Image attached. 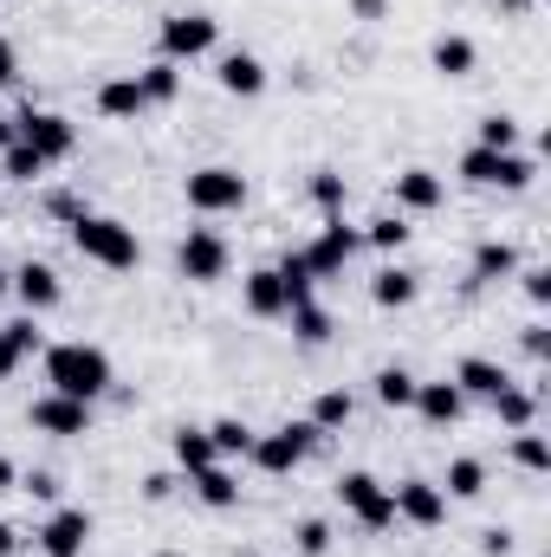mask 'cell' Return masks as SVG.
<instances>
[{
	"label": "cell",
	"instance_id": "6da1fadb",
	"mask_svg": "<svg viewBox=\"0 0 551 557\" xmlns=\"http://www.w3.org/2000/svg\"><path fill=\"white\" fill-rule=\"evenodd\" d=\"M46 389L78 396V403H98V396L111 389V357H105V344H85V337L52 344V350H46Z\"/></svg>",
	"mask_w": 551,
	"mask_h": 557
},
{
	"label": "cell",
	"instance_id": "7a4b0ae2",
	"mask_svg": "<svg viewBox=\"0 0 551 557\" xmlns=\"http://www.w3.org/2000/svg\"><path fill=\"white\" fill-rule=\"evenodd\" d=\"M72 247H78L91 267H105V273H131L143 260L137 227L118 221V214H78V221H72Z\"/></svg>",
	"mask_w": 551,
	"mask_h": 557
},
{
	"label": "cell",
	"instance_id": "3957f363",
	"mask_svg": "<svg viewBox=\"0 0 551 557\" xmlns=\"http://www.w3.org/2000/svg\"><path fill=\"white\" fill-rule=\"evenodd\" d=\"M461 182L467 188H500V195H526L532 182H539V162L532 156H519V149H467L461 156Z\"/></svg>",
	"mask_w": 551,
	"mask_h": 557
},
{
	"label": "cell",
	"instance_id": "277c9868",
	"mask_svg": "<svg viewBox=\"0 0 551 557\" xmlns=\"http://www.w3.org/2000/svg\"><path fill=\"white\" fill-rule=\"evenodd\" d=\"M318 441H325V434H318L311 421H279V428H267V434H254L247 460H254L260 473L285 480V473H298V467H305V454H311Z\"/></svg>",
	"mask_w": 551,
	"mask_h": 557
},
{
	"label": "cell",
	"instance_id": "5b68a950",
	"mask_svg": "<svg viewBox=\"0 0 551 557\" xmlns=\"http://www.w3.org/2000/svg\"><path fill=\"white\" fill-rule=\"evenodd\" d=\"M182 195H188L195 214H241L247 208V175L228 169V162H208V169H188Z\"/></svg>",
	"mask_w": 551,
	"mask_h": 557
},
{
	"label": "cell",
	"instance_id": "8992f818",
	"mask_svg": "<svg viewBox=\"0 0 551 557\" xmlns=\"http://www.w3.org/2000/svg\"><path fill=\"white\" fill-rule=\"evenodd\" d=\"M338 506H344L364 532H390V525H396V499H390V486H383L377 473H364V467L338 473Z\"/></svg>",
	"mask_w": 551,
	"mask_h": 557
},
{
	"label": "cell",
	"instance_id": "52a82bcc",
	"mask_svg": "<svg viewBox=\"0 0 551 557\" xmlns=\"http://www.w3.org/2000/svg\"><path fill=\"white\" fill-rule=\"evenodd\" d=\"M228 267H234V247H228L215 227H188V234H182L175 273L188 278V285H215V278H228Z\"/></svg>",
	"mask_w": 551,
	"mask_h": 557
},
{
	"label": "cell",
	"instance_id": "ba28073f",
	"mask_svg": "<svg viewBox=\"0 0 551 557\" xmlns=\"http://www.w3.org/2000/svg\"><path fill=\"white\" fill-rule=\"evenodd\" d=\"M357 247H364V234L344 221V214H325V227H318V240L311 247H298L305 253V267H311V278H338L351 260H357Z\"/></svg>",
	"mask_w": 551,
	"mask_h": 557
},
{
	"label": "cell",
	"instance_id": "9c48e42d",
	"mask_svg": "<svg viewBox=\"0 0 551 557\" xmlns=\"http://www.w3.org/2000/svg\"><path fill=\"white\" fill-rule=\"evenodd\" d=\"M156 39H162V59H169V65H182V59H201V52H215V39H221V20H215V13H169V20L156 26Z\"/></svg>",
	"mask_w": 551,
	"mask_h": 557
},
{
	"label": "cell",
	"instance_id": "30bf717a",
	"mask_svg": "<svg viewBox=\"0 0 551 557\" xmlns=\"http://www.w3.org/2000/svg\"><path fill=\"white\" fill-rule=\"evenodd\" d=\"M13 137L26 143V149H39L46 162H65V156L78 149V124L59 117V111H33V104H26V111L13 117Z\"/></svg>",
	"mask_w": 551,
	"mask_h": 557
},
{
	"label": "cell",
	"instance_id": "8fae6325",
	"mask_svg": "<svg viewBox=\"0 0 551 557\" xmlns=\"http://www.w3.org/2000/svg\"><path fill=\"white\" fill-rule=\"evenodd\" d=\"M26 421H33V434H52V441H78V434H91V403L46 389V396L26 409Z\"/></svg>",
	"mask_w": 551,
	"mask_h": 557
},
{
	"label": "cell",
	"instance_id": "7c38bea8",
	"mask_svg": "<svg viewBox=\"0 0 551 557\" xmlns=\"http://www.w3.org/2000/svg\"><path fill=\"white\" fill-rule=\"evenodd\" d=\"M390 499H396V525H415V532L448 525V493L434 480H403V486H390Z\"/></svg>",
	"mask_w": 551,
	"mask_h": 557
},
{
	"label": "cell",
	"instance_id": "4fadbf2b",
	"mask_svg": "<svg viewBox=\"0 0 551 557\" xmlns=\"http://www.w3.org/2000/svg\"><path fill=\"white\" fill-rule=\"evenodd\" d=\"M33 539H39V557H85V545H91V512L85 506H52V519Z\"/></svg>",
	"mask_w": 551,
	"mask_h": 557
},
{
	"label": "cell",
	"instance_id": "5bb4252c",
	"mask_svg": "<svg viewBox=\"0 0 551 557\" xmlns=\"http://www.w3.org/2000/svg\"><path fill=\"white\" fill-rule=\"evenodd\" d=\"M390 195H396V214H434V208L448 201V182H441L434 169H403V175L390 182Z\"/></svg>",
	"mask_w": 551,
	"mask_h": 557
},
{
	"label": "cell",
	"instance_id": "9a60e30c",
	"mask_svg": "<svg viewBox=\"0 0 551 557\" xmlns=\"http://www.w3.org/2000/svg\"><path fill=\"white\" fill-rule=\"evenodd\" d=\"M143 111H149V98H143L137 72H118V78L98 85V117H111V124H137Z\"/></svg>",
	"mask_w": 551,
	"mask_h": 557
},
{
	"label": "cell",
	"instance_id": "2e32d148",
	"mask_svg": "<svg viewBox=\"0 0 551 557\" xmlns=\"http://www.w3.org/2000/svg\"><path fill=\"white\" fill-rule=\"evenodd\" d=\"M506 383H513V376H506V363H493V357H461V363H454V389H461L467 403H493Z\"/></svg>",
	"mask_w": 551,
	"mask_h": 557
},
{
	"label": "cell",
	"instance_id": "e0dca14e",
	"mask_svg": "<svg viewBox=\"0 0 551 557\" xmlns=\"http://www.w3.org/2000/svg\"><path fill=\"white\" fill-rule=\"evenodd\" d=\"M415 298H421V273L396 267V260L370 273V305H377V311H409Z\"/></svg>",
	"mask_w": 551,
	"mask_h": 557
},
{
	"label": "cell",
	"instance_id": "ac0fdd59",
	"mask_svg": "<svg viewBox=\"0 0 551 557\" xmlns=\"http://www.w3.org/2000/svg\"><path fill=\"white\" fill-rule=\"evenodd\" d=\"M13 298H20V305L39 318V311H52V305L65 298V285H59V273H52L46 260H26V267L13 273Z\"/></svg>",
	"mask_w": 551,
	"mask_h": 557
},
{
	"label": "cell",
	"instance_id": "d6986e66",
	"mask_svg": "<svg viewBox=\"0 0 551 557\" xmlns=\"http://www.w3.org/2000/svg\"><path fill=\"white\" fill-rule=\"evenodd\" d=\"M409 409L428 421V428H454V421L467 416V396L441 376V383H415V403H409Z\"/></svg>",
	"mask_w": 551,
	"mask_h": 557
},
{
	"label": "cell",
	"instance_id": "ffe728a7",
	"mask_svg": "<svg viewBox=\"0 0 551 557\" xmlns=\"http://www.w3.org/2000/svg\"><path fill=\"white\" fill-rule=\"evenodd\" d=\"M215 78H221L228 98H260V91H267V65H260V52H221Z\"/></svg>",
	"mask_w": 551,
	"mask_h": 557
},
{
	"label": "cell",
	"instance_id": "44dd1931",
	"mask_svg": "<svg viewBox=\"0 0 551 557\" xmlns=\"http://www.w3.org/2000/svg\"><path fill=\"white\" fill-rule=\"evenodd\" d=\"M39 344H46V331H39V318H33V311H26V318H13V324H0V383H7V376L39 350Z\"/></svg>",
	"mask_w": 551,
	"mask_h": 557
},
{
	"label": "cell",
	"instance_id": "7402d4cb",
	"mask_svg": "<svg viewBox=\"0 0 551 557\" xmlns=\"http://www.w3.org/2000/svg\"><path fill=\"white\" fill-rule=\"evenodd\" d=\"M188 493H195L208 512H234V506H241V480H234L221 460H215V467H201V473H188Z\"/></svg>",
	"mask_w": 551,
	"mask_h": 557
},
{
	"label": "cell",
	"instance_id": "603a6c76",
	"mask_svg": "<svg viewBox=\"0 0 551 557\" xmlns=\"http://www.w3.org/2000/svg\"><path fill=\"white\" fill-rule=\"evenodd\" d=\"M519 273V247L513 240H480L474 247V260H467V278L474 285H500V278Z\"/></svg>",
	"mask_w": 551,
	"mask_h": 557
},
{
	"label": "cell",
	"instance_id": "cb8c5ba5",
	"mask_svg": "<svg viewBox=\"0 0 551 557\" xmlns=\"http://www.w3.org/2000/svg\"><path fill=\"white\" fill-rule=\"evenodd\" d=\"M241 298H247V311H254V318H285V311H292V305H285V278H279L273 267H254Z\"/></svg>",
	"mask_w": 551,
	"mask_h": 557
},
{
	"label": "cell",
	"instance_id": "d4e9b609",
	"mask_svg": "<svg viewBox=\"0 0 551 557\" xmlns=\"http://www.w3.org/2000/svg\"><path fill=\"white\" fill-rule=\"evenodd\" d=\"M428 65H434L441 78H467V72L480 65V52H474V39H467V33H441V39L428 46Z\"/></svg>",
	"mask_w": 551,
	"mask_h": 557
},
{
	"label": "cell",
	"instance_id": "484cf974",
	"mask_svg": "<svg viewBox=\"0 0 551 557\" xmlns=\"http://www.w3.org/2000/svg\"><path fill=\"white\" fill-rule=\"evenodd\" d=\"M169 454H175V467L182 473H201V467H215L221 454H215V441H208V428H175L169 434Z\"/></svg>",
	"mask_w": 551,
	"mask_h": 557
},
{
	"label": "cell",
	"instance_id": "4316f807",
	"mask_svg": "<svg viewBox=\"0 0 551 557\" xmlns=\"http://www.w3.org/2000/svg\"><path fill=\"white\" fill-rule=\"evenodd\" d=\"M493 416L506 434H519V428H539V396L532 389H519V383H506L500 396H493Z\"/></svg>",
	"mask_w": 551,
	"mask_h": 557
},
{
	"label": "cell",
	"instance_id": "83f0119b",
	"mask_svg": "<svg viewBox=\"0 0 551 557\" xmlns=\"http://www.w3.org/2000/svg\"><path fill=\"white\" fill-rule=\"evenodd\" d=\"M351 416H357V403H351V389H318V396H311V428H318V434H344V428H351Z\"/></svg>",
	"mask_w": 551,
	"mask_h": 557
},
{
	"label": "cell",
	"instance_id": "f1b7e54d",
	"mask_svg": "<svg viewBox=\"0 0 551 557\" xmlns=\"http://www.w3.org/2000/svg\"><path fill=\"white\" fill-rule=\"evenodd\" d=\"M441 493H448V499H480V493H487V460H474V454L448 460V473H441Z\"/></svg>",
	"mask_w": 551,
	"mask_h": 557
},
{
	"label": "cell",
	"instance_id": "f546056e",
	"mask_svg": "<svg viewBox=\"0 0 551 557\" xmlns=\"http://www.w3.org/2000/svg\"><path fill=\"white\" fill-rule=\"evenodd\" d=\"M357 234H364V247H377V253H403L415 227H409V214H370Z\"/></svg>",
	"mask_w": 551,
	"mask_h": 557
},
{
	"label": "cell",
	"instance_id": "4dcf8cb0",
	"mask_svg": "<svg viewBox=\"0 0 551 557\" xmlns=\"http://www.w3.org/2000/svg\"><path fill=\"white\" fill-rule=\"evenodd\" d=\"M285 318H292V337H298V344H311V350H318V344H331V331H338V324H331V311H325L318 298L292 305Z\"/></svg>",
	"mask_w": 551,
	"mask_h": 557
},
{
	"label": "cell",
	"instance_id": "1f68e13d",
	"mask_svg": "<svg viewBox=\"0 0 551 557\" xmlns=\"http://www.w3.org/2000/svg\"><path fill=\"white\" fill-rule=\"evenodd\" d=\"M137 85H143V98H149V111H156V104H175V98H182V65L156 59V65L137 72Z\"/></svg>",
	"mask_w": 551,
	"mask_h": 557
},
{
	"label": "cell",
	"instance_id": "d6a6232c",
	"mask_svg": "<svg viewBox=\"0 0 551 557\" xmlns=\"http://www.w3.org/2000/svg\"><path fill=\"white\" fill-rule=\"evenodd\" d=\"M370 389H377V403H383V409H409V403H415V376L403 370V363H383V370L370 376Z\"/></svg>",
	"mask_w": 551,
	"mask_h": 557
},
{
	"label": "cell",
	"instance_id": "836d02e7",
	"mask_svg": "<svg viewBox=\"0 0 551 557\" xmlns=\"http://www.w3.org/2000/svg\"><path fill=\"white\" fill-rule=\"evenodd\" d=\"M208 441H215V454L221 460H247V447H254V428L241 416H221L215 428H208Z\"/></svg>",
	"mask_w": 551,
	"mask_h": 557
},
{
	"label": "cell",
	"instance_id": "e575fe53",
	"mask_svg": "<svg viewBox=\"0 0 551 557\" xmlns=\"http://www.w3.org/2000/svg\"><path fill=\"white\" fill-rule=\"evenodd\" d=\"M46 169H52V162H46L39 149H26L20 137H13V149H7V156H0V175H7V182H26V188H33Z\"/></svg>",
	"mask_w": 551,
	"mask_h": 557
},
{
	"label": "cell",
	"instance_id": "d590c367",
	"mask_svg": "<svg viewBox=\"0 0 551 557\" xmlns=\"http://www.w3.org/2000/svg\"><path fill=\"white\" fill-rule=\"evenodd\" d=\"M279 278H285V305H305V298H311V285H318V278H311V267H305V253H298V247H292V253H279V267H273Z\"/></svg>",
	"mask_w": 551,
	"mask_h": 557
},
{
	"label": "cell",
	"instance_id": "8d00e7d4",
	"mask_svg": "<svg viewBox=\"0 0 551 557\" xmlns=\"http://www.w3.org/2000/svg\"><path fill=\"white\" fill-rule=\"evenodd\" d=\"M513 460H519L526 473H551V441L539 428H519V434H513Z\"/></svg>",
	"mask_w": 551,
	"mask_h": 557
},
{
	"label": "cell",
	"instance_id": "74e56055",
	"mask_svg": "<svg viewBox=\"0 0 551 557\" xmlns=\"http://www.w3.org/2000/svg\"><path fill=\"white\" fill-rule=\"evenodd\" d=\"M480 149H519V117H506V111H487L480 117Z\"/></svg>",
	"mask_w": 551,
	"mask_h": 557
},
{
	"label": "cell",
	"instance_id": "f35d334b",
	"mask_svg": "<svg viewBox=\"0 0 551 557\" xmlns=\"http://www.w3.org/2000/svg\"><path fill=\"white\" fill-rule=\"evenodd\" d=\"M344 195H351V182H344L338 169H318V175H311V201H318L325 214H344Z\"/></svg>",
	"mask_w": 551,
	"mask_h": 557
},
{
	"label": "cell",
	"instance_id": "ab89813d",
	"mask_svg": "<svg viewBox=\"0 0 551 557\" xmlns=\"http://www.w3.org/2000/svg\"><path fill=\"white\" fill-rule=\"evenodd\" d=\"M292 545H298V557H325L331 552V525L325 519H298L292 525Z\"/></svg>",
	"mask_w": 551,
	"mask_h": 557
},
{
	"label": "cell",
	"instance_id": "60d3db41",
	"mask_svg": "<svg viewBox=\"0 0 551 557\" xmlns=\"http://www.w3.org/2000/svg\"><path fill=\"white\" fill-rule=\"evenodd\" d=\"M46 214H52V221H65V227H72V221H78V214H91V208H85V201H78V195H72V188H52V195H46Z\"/></svg>",
	"mask_w": 551,
	"mask_h": 557
},
{
	"label": "cell",
	"instance_id": "b9f144b4",
	"mask_svg": "<svg viewBox=\"0 0 551 557\" xmlns=\"http://www.w3.org/2000/svg\"><path fill=\"white\" fill-rule=\"evenodd\" d=\"M519 285H526V298H532L539 311L551 305V267H526V273H519Z\"/></svg>",
	"mask_w": 551,
	"mask_h": 557
},
{
	"label": "cell",
	"instance_id": "7bdbcfd3",
	"mask_svg": "<svg viewBox=\"0 0 551 557\" xmlns=\"http://www.w3.org/2000/svg\"><path fill=\"white\" fill-rule=\"evenodd\" d=\"M20 493H33V499H46V506H52V499H59V473H26V480H20Z\"/></svg>",
	"mask_w": 551,
	"mask_h": 557
},
{
	"label": "cell",
	"instance_id": "ee69618b",
	"mask_svg": "<svg viewBox=\"0 0 551 557\" xmlns=\"http://www.w3.org/2000/svg\"><path fill=\"white\" fill-rule=\"evenodd\" d=\"M519 344H526V357H532V363H546V357H551V337H546V324H526V337H519Z\"/></svg>",
	"mask_w": 551,
	"mask_h": 557
},
{
	"label": "cell",
	"instance_id": "f6af8a7d",
	"mask_svg": "<svg viewBox=\"0 0 551 557\" xmlns=\"http://www.w3.org/2000/svg\"><path fill=\"white\" fill-rule=\"evenodd\" d=\"M480 552H487V557H513V532H506V525L480 532Z\"/></svg>",
	"mask_w": 551,
	"mask_h": 557
},
{
	"label": "cell",
	"instance_id": "bcb514c9",
	"mask_svg": "<svg viewBox=\"0 0 551 557\" xmlns=\"http://www.w3.org/2000/svg\"><path fill=\"white\" fill-rule=\"evenodd\" d=\"M13 78H20V52H13V39L0 33V91H7Z\"/></svg>",
	"mask_w": 551,
	"mask_h": 557
},
{
	"label": "cell",
	"instance_id": "7dc6e473",
	"mask_svg": "<svg viewBox=\"0 0 551 557\" xmlns=\"http://www.w3.org/2000/svg\"><path fill=\"white\" fill-rule=\"evenodd\" d=\"M169 493H175V473H149V480H143V499H156V506H162Z\"/></svg>",
	"mask_w": 551,
	"mask_h": 557
},
{
	"label": "cell",
	"instance_id": "c3c4849f",
	"mask_svg": "<svg viewBox=\"0 0 551 557\" xmlns=\"http://www.w3.org/2000/svg\"><path fill=\"white\" fill-rule=\"evenodd\" d=\"M0 493H20V467H13L7 454H0Z\"/></svg>",
	"mask_w": 551,
	"mask_h": 557
},
{
	"label": "cell",
	"instance_id": "681fc988",
	"mask_svg": "<svg viewBox=\"0 0 551 557\" xmlns=\"http://www.w3.org/2000/svg\"><path fill=\"white\" fill-rule=\"evenodd\" d=\"M13 552H20V532H13V525L0 519V557H13Z\"/></svg>",
	"mask_w": 551,
	"mask_h": 557
},
{
	"label": "cell",
	"instance_id": "f907efd6",
	"mask_svg": "<svg viewBox=\"0 0 551 557\" xmlns=\"http://www.w3.org/2000/svg\"><path fill=\"white\" fill-rule=\"evenodd\" d=\"M13 149V117H0V156Z\"/></svg>",
	"mask_w": 551,
	"mask_h": 557
},
{
	"label": "cell",
	"instance_id": "816d5d0a",
	"mask_svg": "<svg viewBox=\"0 0 551 557\" xmlns=\"http://www.w3.org/2000/svg\"><path fill=\"white\" fill-rule=\"evenodd\" d=\"M7 292H13V273H7V267H0V298H7Z\"/></svg>",
	"mask_w": 551,
	"mask_h": 557
}]
</instances>
